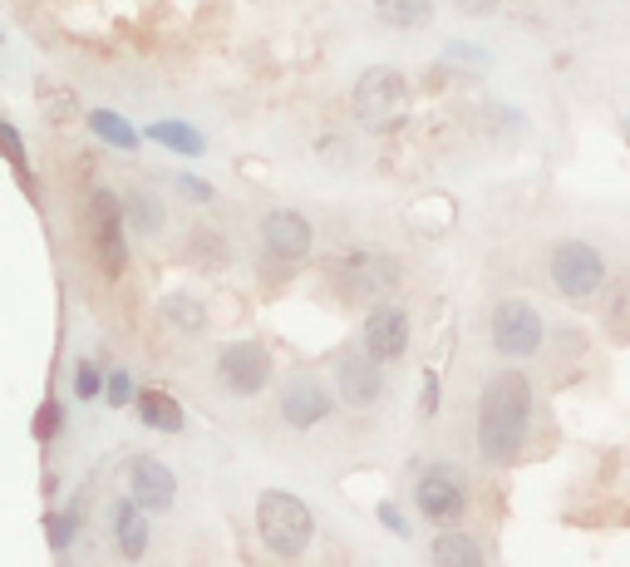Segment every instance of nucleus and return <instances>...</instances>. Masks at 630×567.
<instances>
[{"mask_svg": "<svg viewBox=\"0 0 630 567\" xmlns=\"http://www.w3.org/2000/svg\"><path fill=\"white\" fill-rule=\"evenodd\" d=\"M178 188H182V192H188V198H192V202H208V198H212V188H208V183H198V178H182V183H178Z\"/></svg>", "mask_w": 630, "mask_h": 567, "instance_id": "nucleus-26", "label": "nucleus"}, {"mask_svg": "<svg viewBox=\"0 0 630 567\" xmlns=\"http://www.w3.org/2000/svg\"><path fill=\"white\" fill-rule=\"evenodd\" d=\"M129 489H133V504L148 508V514H163V508H173V469L158 459H133L129 464Z\"/></svg>", "mask_w": 630, "mask_h": 567, "instance_id": "nucleus-13", "label": "nucleus"}, {"mask_svg": "<svg viewBox=\"0 0 630 567\" xmlns=\"http://www.w3.org/2000/svg\"><path fill=\"white\" fill-rule=\"evenodd\" d=\"M527 410H532V390H527L518 370H502L498 380L483 385V400H478V454L488 464L518 459L527 439Z\"/></svg>", "mask_w": 630, "mask_h": 567, "instance_id": "nucleus-1", "label": "nucleus"}, {"mask_svg": "<svg viewBox=\"0 0 630 567\" xmlns=\"http://www.w3.org/2000/svg\"><path fill=\"white\" fill-rule=\"evenodd\" d=\"M257 528H261V543H267L277 558H301L311 548V533H316V518L301 498L291 494H261L257 504Z\"/></svg>", "mask_w": 630, "mask_h": 567, "instance_id": "nucleus-3", "label": "nucleus"}, {"mask_svg": "<svg viewBox=\"0 0 630 567\" xmlns=\"http://www.w3.org/2000/svg\"><path fill=\"white\" fill-rule=\"evenodd\" d=\"M129 222L139 227L143 237L158 232V227H163V202H158L153 192H133V198H129Z\"/></svg>", "mask_w": 630, "mask_h": 567, "instance_id": "nucleus-20", "label": "nucleus"}, {"mask_svg": "<svg viewBox=\"0 0 630 567\" xmlns=\"http://www.w3.org/2000/svg\"><path fill=\"white\" fill-rule=\"evenodd\" d=\"M113 538H119V553L129 563H139L148 553V518H143V508L133 504V498L113 504Z\"/></svg>", "mask_w": 630, "mask_h": 567, "instance_id": "nucleus-15", "label": "nucleus"}, {"mask_svg": "<svg viewBox=\"0 0 630 567\" xmlns=\"http://www.w3.org/2000/svg\"><path fill=\"white\" fill-rule=\"evenodd\" d=\"M139 419L148 429L173 435V429H182V405L168 400V395H158V390H139Z\"/></svg>", "mask_w": 630, "mask_h": 567, "instance_id": "nucleus-17", "label": "nucleus"}, {"mask_svg": "<svg viewBox=\"0 0 630 567\" xmlns=\"http://www.w3.org/2000/svg\"><path fill=\"white\" fill-rule=\"evenodd\" d=\"M419 508L433 518V524H453L463 514V479L449 464H433L429 474L419 479Z\"/></svg>", "mask_w": 630, "mask_h": 567, "instance_id": "nucleus-9", "label": "nucleus"}, {"mask_svg": "<svg viewBox=\"0 0 630 567\" xmlns=\"http://www.w3.org/2000/svg\"><path fill=\"white\" fill-rule=\"evenodd\" d=\"M54 415H60L54 405H44V410H40V419H36V435H40V439H50V435H54Z\"/></svg>", "mask_w": 630, "mask_h": 567, "instance_id": "nucleus-27", "label": "nucleus"}, {"mask_svg": "<svg viewBox=\"0 0 630 567\" xmlns=\"http://www.w3.org/2000/svg\"><path fill=\"white\" fill-rule=\"evenodd\" d=\"M74 390H79V400H94V395H99V370L94 366H79Z\"/></svg>", "mask_w": 630, "mask_h": 567, "instance_id": "nucleus-24", "label": "nucleus"}, {"mask_svg": "<svg viewBox=\"0 0 630 567\" xmlns=\"http://www.w3.org/2000/svg\"><path fill=\"white\" fill-rule=\"evenodd\" d=\"M492 346H498V356H508V360L532 356V350L542 346V316H537V306L532 301H502L498 311H492Z\"/></svg>", "mask_w": 630, "mask_h": 567, "instance_id": "nucleus-6", "label": "nucleus"}, {"mask_svg": "<svg viewBox=\"0 0 630 567\" xmlns=\"http://www.w3.org/2000/svg\"><path fill=\"white\" fill-rule=\"evenodd\" d=\"M217 370H222V385L232 395H257V390H267V380H271V356L257 340H237V346L222 350Z\"/></svg>", "mask_w": 630, "mask_h": 567, "instance_id": "nucleus-7", "label": "nucleus"}, {"mask_svg": "<svg viewBox=\"0 0 630 567\" xmlns=\"http://www.w3.org/2000/svg\"><path fill=\"white\" fill-rule=\"evenodd\" d=\"M153 139H163L168 149H182V153H202V139L188 129V123H158Z\"/></svg>", "mask_w": 630, "mask_h": 567, "instance_id": "nucleus-22", "label": "nucleus"}, {"mask_svg": "<svg viewBox=\"0 0 630 567\" xmlns=\"http://www.w3.org/2000/svg\"><path fill=\"white\" fill-rule=\"evenodd\" d=\"M336 385H340V395H346V405H374V400L384 395L380 360H374L364 346L340 350V360H336Z\"/></svg>", "mask_w": 630, "mask_h": 567, "instance_id": "nucleus-8", "label": "nucleus"}, {"mask_svg": "<svg viewBox=\"0 0 630 567\" xmlns=\"http://www.w3.org/2000/svg\"><path fill=\"white\" fill-rule=\"evenodd\" d=\"M374 16H380L389 30H429L433 0H374Z\"/></svg>", "mask_w": 630, "mask_h": 567, "instance_id": "nucleus-16", "label": "nucleus"}, {"mask_svg": "<svg viewBox=\"0 0 630 567\" xmlns=\"http://www.w3.org/2000/svg\"><path fill=\"white\" fill-rule=\"evenodd\" d=\"M350 109H354V123L370 133H389L404 123L409 113V84L399 70H389V64H374V70H364L354 79V94H350Z\"/></svg>", "mask_w": 630, "mask_h": 567, "instance_id": "nucleus-2", "label": "nucleus"}, {"mask_svg": "<svg viewBox=\"0 0 630 567\" xmlns=\"http://www.w3.org/2000/svg\"><path fill=\"white\" fill-rule=\"evenodd\" d=\"M409 346V316L399 311V306H374L370 321H364V350H370L374 360H399Z\"/></svg>", "mask_w": 630, "mask_h": 567, "instance_id": "nucleus-12", "label": "nucleus"}, {"mask_svg": "<svg viewBox=\"0 0 630 567\" xmlns=\"http://www.w3.org/2000/svg\"><path fill=\"white\" fill-rule=\"evenodd\" d=\"M433 410H439V380H423V415H433Z\"/></svg>", "mask_w": 630, "mask_h": 567, "instance_id": "nucleus-28", "label": "nucleus"}, {"mask_svg": "<svg viewBox=\"0 0 630 567\" xmlns=\"http://www.w3.org/2000/svg\"><path fill=\"white\" fill-rule=\"evenodd\" d=\"M552 281H557L561 297H571V301L596 297V291H601V281H606L601 252H596L591 242H561L557 252H552Z\"/></svg>", "mask_w": 630, "mask_h": 567, "instance_id": "nucleus-5", "label": "nucleus"}, {"mask_svg": "<svg viewBox=\"0 0 630 567\" xmlns=\"http://www.w3.org/2000/svg\"><path fill=\"white\" fill-rule=\"evenodd\" d=\"M163 321L178 326L182 336H198L202 326H208V311H202V306L192 301V297H168V301H163Z\"/></svg>", "mask_w": 630, "mask_h": 567, "instance_id": "nucleus-19", "label": "nucleus"}, {"mask_svg": "<svg viewBox=\"0 0 630 567\" xmlns=\"http://www.w3.org/2000/svg\"><path fill=\"white\" fill-rule=\"evenodd\" d=\"M192 252H198V262H202V267H217V262H222V237H212V232H192Z\"/></svg>", "mask_w": 630, "mask_h": 567, "instance_id": "nucleus-23", "label": "nucleus"}, {"mask_svg": "<svg viewBox=\"0 0 630 567\" xmlns=\"http://www.w3.org/2000/svg\"><path fill=\"white\" fill-rule=\"evenodd\" d=\"M458 10H468V16H488L492 6H498V0H453Z\"/></svg>", "mask_w": 630, "mask_h": 567, "instance_id": "nucleus-30", "label": "nucleus"}, {"mask_svg": "<svg viewBox=\"0 0 630 567\" xmlns=\"http://www.w3.org/2000/svg\"><path fill=\"white\" fill-rule=\"evenodd\" d=\"M433 563H439V567H453V563L478 567V563H483V548H478L473 538H463V533H443V538L433 543Z\"/></svg>", "mask_w": 630, "mask_h": 567, "instance_id": "nucleus-18", "label": "nucleus"}, {"mask_svg": "<svg viewBox=\"0 0 630 567\" xmlns=\"http://www.w3.org/2000/svg\"><path fill=\"white\" fill-rule=\"evenodd\" d=\"M281 415H286V425L311 429V425H320V419L330 415V390H326V385H320L316 376L286 380V390H281Z\"/></svg>", "mask_w": 630, "mask_h": 567, "instance_id": "nucleus-11", "label": "nucleus"}, {"mask_svg": "<svg viewBox=\"0 0 630 567\" xmlns=\"http://www.w3.org/2000/svg\"><path fill=\"white\" fill-rule=\"evenodd\" d=\"M70 538H74V518L70 514L50 518V543H54V548H70Z\"/></svg>", "mask_w": 630, "mask_h": 567, "instance_id": "nucleus-25", "label": "nucleus"}, {"mask_svg": "<svg viewBox=\"0 0 630 567\" xmlns=\"http://www.w3.org/2000/svg\"><path fill=\"white\" fill-rule=\"evenodd\" d=\"M89 123H94V133H99V139H109L113 149H133V143H139V133H133L123 119H113V113H94Z\"/></svg>", "mask_w": 630, "mask_h": 567, "instance_id": "nucleus-21", "label": "nucleus"}, {"mask_svg": "<svg viewBox=\"0 0 630 567\" xmlns=\"http://www.w3.org/2000/svg\"><path fill=\"white\" fill-rule=\"evenodd\" d=\"M109 400H113V405H129V376H113V385H109Z\"/></svg>", "mask_w": 630, "mask_h": 567, "instance_id": "nucleus-29", "label": "nucleus"}, {"mask_svg": "<svg viewBox=\"0 0 630 567\" xmlns=\"http://www.w3.org/2000/svg\"><path fill=\"white\" fill-rule=\"evenodd\" d=\"M261 237H267V252L281 257V262H301V257L311 252V222H306L301 212H291V208L267 212Z\"/></svg>", "mask_w": 630, "mask_h": 567, "instance_id": "nucleus-10", "label": "nucleus"}, {"mask_svg": "<svg viewBox=\"0 0 630 567\" xmlns=\"http://www.w3.org/2000/svg\"><path fill=\"white\" fill-rule=\"evenodd\" d=\"M330 277L346 287L350 301L360 297H389L399 281V267L389 262L384 252H370V247H354V252H346L336 267H330Z\"/></svg>", "mask_w": 630, "mask_h": 567, "instance_id": "nucleus-4", "label": "nucleus"}, {"mask_svg": "<svg viewBox=\"0 0 630 567\" xmlns=\"http://www.w3.org/2000/svg\"><path fill=\"white\" fill-rule=\"evenodd\" d=\"M119 222H123V212H119V202H113V192H99V198H94V242H99V257H104L109 271L123 267Z\"/></svg>", "mask_w": 630, "mask_h": 567, "instance_id": "nucleus-14", "label": "nucleus"}, {"mask_svg": "<svg viewBox=\"0 0 630 567\" xmlns=\"http://www.w3.org/2000/svg\"><path fill=\"white\" fill-rule=\"evenodd\" d=\"M384 524H389V528H394V533H409L404 524H399V514H394V508H389V504H384Z\"/></svg>", "mask_w": 630, "mask_h": 567, "instance_id": "nucleus-31", "label": "nucleus"}]
</instances>
